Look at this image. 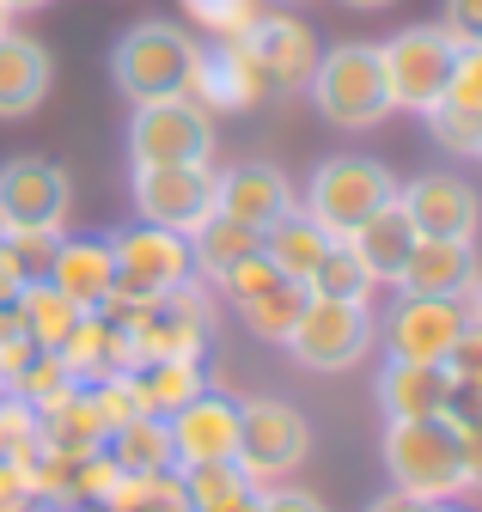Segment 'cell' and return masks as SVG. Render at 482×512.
<instances>
[{"label": "cell", "mask_w": 482, "mask_h": 512, "mask_svg": "<svg viewBox=\"0 0 482 512\" xmlns=\"http://www.w3.org/2000/svg\"><path fill=\"white\" fill-rule=\"evenodd\" d=\"M74 208V183L55 159L19 153L0 165V232H25V226H68Z\"/></svg>", "instance_id": "11"}, {"label": "cell", "mask_w": 482, "mask_h": 512, "mask_svg": "<svg viewBox=\"0 0 482 512\" xmlns=\"http://www.w3.org/2000/svg\"><path fill=\"white\" fill-rule=\"evenodd\" d=\"M110 275H116V293L104 305H153V299L177 293L184 281H196L190 238H177L165 226H147V220L110 232Z\"/></svg>", "instance_id": "4"}, {"label": "cell", "mask_w": 482, "mask_h": 512, "mask_svg": "<svg viewBox=\"0 0 482 512\" xmlns=\"http://www.w3.org/2000/svg\"><path fill=\"white\" fill-rule=\"evenodd\" d=\"M80 512H86V506H80Z\"/></svg>", "instance_id": "55"}, {"label": "cell", "mask_w": 482, "mask_h": 512, "mask_svg": "<svg viewBox=\"0 0 482 512\" xmlns=\"http://www.w3.org/2000/svg\"><path fill=\"white\" fill-rule=\"evenodd\" d=\"M141 384H147L153 415H171V409H184V403H196L208 391V366L202 360H147Z\"/></svg>", "instance_id": "30"}, {"label": "cell", "mask_w": 482, "mask_h": 512, "mask_svg": "<svg viewBox=\"0 0 482 512\" xmlns=\"http://www.w3.org/2000/svg\"><path fill=\"white\" fill-rule=\"evenodd\" d=\"M428 512H464L458 500H428Z\"/></svg>", "instance_id": "51"}, {"label": "cell", "mask_w": 482, "mask_h": 512, "mask_svg": "<svg viewBox=\"0 0 482 512\" xmlns=\"http://www.w3.org/2000/svg\"><path fill=\"white\" fill-rule=\"evenodd\" d=\"M190 98L214 116V110H232V116H245L269 98V80L257 68V55L245 37H232V43H208L196 55V80H190Z\"/></svg>", "instance_id": "13"}, {"label": "cell", "mask_w": 482, "mask_h": 512, "mask_svg": "<svg viewBox=\"0 0 482 512\" xmlns=\"http://www.w3.org/2000/svg\"><path fill=\"white\" fill-rule=\"evenodd\" d=\"M336 238L306 214V208H293V214H281L269 232H263V256H269V263L287 275V281H306L312 269H318V256L330 250Z\"/></svg>", "instance_id": "24"}, {"label": "cell", "mask_w": 482, "mask_h": 512, "mask_svg": "<svg viewBox=\"0 0 482 512\" xmlns=\"http://www.w3.org/2000/svg\"><path fill=\"white\" fill-rule=\"evenodd\" d=\"M104 452L116 470L129 476H153V470H177L171 464V433H165V415H135L123 427L104 433Z\"/></svg>", "instance_id": "26"}, {"label": "cell", "mask_w": 482, "mask_h": 512, "mask_svg": "<svg viewBox=\"0 0 482 512\" xmlns=\"http://www.w3.org/2000/svg\"><path fill=\"white\" fill-rule=\"evenodd\" d=\"M245 43H251V55H257V68H263L269 92H281V98L306 92V80H312V68H318V55H324L318 37L299 25V19H287L281 7H263L257 25L245 31Z\"/></svg>", "instance_id": "16"}, {"label": "cell", "mask_w": 482, "mask_h": 512, "mask_svg": "<svg viewBox=\"0 0 482 512\" xmlns=\"http://www.w3.org/2000/svg\"><path fill=\"white\" fill-rule=\"evenodd\" d=\"M379 409L385 421H428L452 409V372L446 366H409V360H385L379 372Z\"/></svg>", "instance_id": "20"}, {"label": "cell", "mask_w": 482, "mask_h": 512, "mask_svg": "<svg viewBox=\"0 0 482 512\" xmlns=\"http://www.w3.org/2000/svg\"><path fill=\"white\" fill-rule=\"evenodd\" d=\"M92 512H190V500H184V476H177V470L123 476V482L110 488V500L92 506Z\"/></svg>", "instance_id": "29"}, {"label": "cell", "mask_w": 482, "mask_h": 512, "mask_svg": "<svg viewBox=\"0 0 482 512\" xmlns=\"http://www.w3.org/2000/svg\"><path fill=\"white\" fill-rule=\"evenodd\" d=\"M397 208L409 214L415 238H470L476 244V226H482V202L464 177H446V171H428L415 183H397Z\"/></svg>", "instance_id": "14"}, {"label": "cell", "mask_w": 482, "mask_h": 512, "mask_svg": "<svg viewBox=\"0 0 482 512\" xmlns=\"http://www.w3.org/2000/svg\"><path fill=\"white\" fill-rule=\"evenodd\" d=\"M476 159H482V135H476Z\"/></svg>", "instance_id": "54"}, {"label": "cell", "mask_w": 482, "mask_h": 512, "mask_svg": "<svg viewBox=\"0 0 482 512\" xmlns=\"http://www.w3.org/2000/svg\"><path fill=\"white\" fill-rule=\"evenodd\" d=\"M55 61L37 37L25 31H0V116H31L49 98Z\"/></svg>", "instance_id": "21"}, {"label": "cell", "mask_w": 482, "mask_h": 512, "mask_svg": "<svg viewBox=\"0 0 482 512\" xmlns=\"http://www.w3.org/2000/svg\"><path fill=\"white\" fill-rule=\"evenodd\" d=\"M440 31H446L458 49L482 43V0H446V13H440Z\"/></svg>", "instance_id": "42"}, {"label": "cell", "mask_w": 482, "mask_h": 512, "mask_svg": "<svg viewBox=\"0 0 482 512\" xmlns=\"http://www.w3.org/2000/svg\"><path fill=\"white\" fill-rule=\"evenodd\" d=\"M293 183L275 171V165H232V171H214V214L251 226V232H269L281 214H293Z\"/></svg>", "instance_id": "17"}, {"label": "cell", "mask_w": 482, "mask_h": 512, "mask_svg": "<svg viewBox=\"0 0 482 512\" xmlns=\"http://www.w3.org/2000/svg\"><path fill=\"white\" fill-rule=\"evenodd\" d=\"M458 458H464V488L482 494V421H464L458 427Z\"/></svg>", "instance_id": "45"}, {"label": "cell", "mask_w": 482, "mask_h": 512, "mask_svg": "<svg viewBox=\"0 0 482 512\" xmlns=\"http://www.w3.org/2000/svg\"><path fill=\"white\" fill-rule=\"evenodd\" d=\"M385 470H391V488H403L415 500H452V494H464L458 427L446 415L391 421L385 427Z\"/></svg>", "instance_id": "3"}, {"label": "cell", "mask_w": 482, "mask_h": 512, "mask_svg": "<svg viewBox=\"0 0 482 512\" xmlns=\"http://www.w3.org/2000/svg\"><path fill=\"white\" fill-rule=\"evenodd\" d=\"M7 13H37V7H49V0H0Z\"/></svg>", "instance_id": "49"}, {"label": "cell", "mask_w": 482, "mask_h": 512, "mask_svg": "<svg viewBox=\"0 0 482 512\" xmlns=\"http://www.w3.org/2000/svg\"><path fill=\"white\" fill-rule=\"evenodd\" d=\"M299 311H306V287L287 281V275H281L275 287H263L257 299L238 305L245 330H251V336H263V342H287V336H293V324H299Z\"/></svg>", "instance_id": "28"}, {"label": "cell", "mask_w": 482, "mask_h": 512, "mask_svg": "<svg viewBox=\"0 0 482 512\" xmlns=\"http://www.w3.org/2000/svg\"><path fill=\"white\" fill-rule=\"evenodd\" d=\"M299 287H306L312 299H373V275L360 269V256H354L342 238L318 256V269L299 281Z\"/></svg>", "instance_id": "31"}, {"label": "cell", "mask_w": 482, "mask_h": 512, "mask_svg": "<svg viewBox=\"0 0 482 512\" xmlns=\"http://www.w3.org/2000/svg\"><path fill=\"white\" fill-rule=\"evenodd\" d=\"M129 165H214V116L196 98L135 104Z\"/></svg>", "instance_id": "8"}, {"label": "cell", "mask_w": 482, "mask_h": 512, "mask_svg": "<svg viewBox=\"0 0 482 512\" xmlns=\"http://www.w3.org/2000/svg\"><path fill=\"white\" fill-rule=\"evenodd\" d=\"M165 433H171V464L177 470L232 464V452H238V403L220 397V391H202L196 403L165 415Z\"/></svg>", "instance_id": "15"}, {"label": "cell", "mask_w": 482, "mask_h": 512, "mask_svg": "<svg viewBox=\"0 0 482 512\" xmlns=\"http://www.w3.org/2000/svg\"><path fill=\"white\" fill-rule=\"evenodd\" d=\"M257 512H324V500L306 494V488L275 482V488H257Z\"/></svg>", "instance_id": "44"}, {"label": "cell", "mask_w": 482, "mask_h": 512, "mask_svg": "<svg viewBox=\"0 0 482 512\" xmlns=\"http://www.w3.org/2000/svg\"><path fill=\"white\" fill-rule=\"evenodd\" d=\"M440 366L452 372V384H464V391H482V324H464Z\"/></svg>", "instance_id": "41"}, {"label": "cell", "mask_w": 482, "mask_h": 512, "mask_svg": "<svg viewBox=\"0 0 482 512\" xmlns=\"http://www.w3.org/2000/svg\"><path fill=\"white\" fill-rule=\"evenodd\" d=\"M177 476H184L190 512H214V506H226L238 494H251V482H245V470H238V464H196V470H177Z\"/></svg>", "instance_id": "32"}, {"label": "cell", "mask_w": 482, "mask_h": 512, "mask_svg": "<svg viewBox=\"0 0 482 512\" xmlns=\"http://www.w3.org/2000/svg\"><path fill=\"white\" fill-rule=\"evenodd\" d=\"M342 7H354V13H379V7H391V0H342Z\"/></svg>", "instance_id": "50"}, {"label": "cell", "mask_w": 482, "mask_h": 512, "mask_svg": "<svg viewBox=\"0 0 482 512\" xmlns=\"http://www.w3.org/2000/svg\"><path fill=\"white\" fill-rule=\"evenodd\" d=\"M306 92H312V104L330 128H379L391 116L385 61H379L373 43H336L330 55H318Z\"/></svg>", "instance_id": "2"}, {"label": "cell", "mask_w": 482, "mask_h": 512, "mask_svg": "<svg viewBox=\"0 0 482 512\" xmlns=\"http://www.w3.org/2000/svg\"><path fill=\"white\" fill-rule=\"evenodd\" d=\"M129 470H116L110 464V452H92V458H74V488H68V506H104L110 500V488L123 482Z\"/></svg>", "instance_id": "37"}, {"label": "cell", "mask_w": 482, "mask_h": 512, "mask_svg": "<svg viewBox=\"0 0 482 512\" xmlns=\"http://www.w3.org/2000/svg\"><path fill=\"white\" fill-rule=\"evenodd\" d=\"M367 512H428V500H415V494H403V488H391V494H379Z\"/></svg>", "instance_id": "47"}, {"label": "cell", "mask_w": 482, "mask_h": 512, "mask_svg": "<svg viewBox=\"0 0 482 512\" xmlns=\"http://www.w3.org/2000/svg\"><path fill=\"white\" fill-rule=\"evenodd\" d=\"M458 330H464L458 299H421V293H403V299L379 317V336H373V342H385V360L440 366L446 348L458 342Z\"/></svg>", "instance_id": "12"}, {"label": "cell", "mask_w": 482, "mask_h": 512, "mask_svg": "<svg viewBox=\"0 0 482 512\" xmlns=\"http://www.w3.org/2000/svg\"><path fill=\"white\" fill-rule=\"evenodd\" d=\"M257 7H293V0H257Z\"/></svg>", "instance_id": "53"}, {"label": "cell", "mask_w": 482, "mask_h": 512, "mask_svg": "<svg viewBox=\"0 0 482 512\" xmlns=\"http://www.w3.org/2000/svg\"><path fill=\"white\" fill-rule=\"evenodd\" d=\"M342 244L360 256V269L373 275V287H379V281L391 287V281L403 275V256H409V244H415V226H409V214H403L397 202H385L373 220H360Z\"/></svg>", "instance_id": "23"}, {"label": "cell", "mask_w": 482, "mask_h": 512, "mask_svg": "<svg viewBox=\"0 0 482 512\" xmlns=\"http://www.w3.org/2000/svg\"><path fill=\"white\" fill-rule=\"evenodd\" d=\"M306 458H312V427L293 403H275V397L238 403V452H232V464L245 470L251 488L287 482Z\"/></svg>", "instance_id": "6"}, {"label": "cell", "mask_w": 482, "mask_h": 512, "mask_svg": "<svg viewBox=\"0 0 482 512\" xmlns=\"http://www.w3.org/2000/svg\"><path fill=\"white\" fill-rule=\"evenodd\" d=\"M25 281H31V275L19 269V256H13L7 244H0V311H7V305H13V299L25 293Z\"/></svg>", "instance_id": "46"}, {"label": "cell", "mask_w": 482, "mask_h": 512, "mask_svg": "<svg viewBox=\"0 0 482 512\" xmlns=\"http://www.w3.org/2000/svg\"><path fill=\"white\" fill-rule=\"evenodd\" d=\"M0 244H7L19 256V269L37 281V275H49V256H55V244H62V232L55 226H25V232H0Z\"/></svg>", "instance_id": "40"}, {"label": "cell", "mask_w": 482, "mask_h": 512, "mask_svg": "<svg viewBox=\"0 0 482 512\" xmlns=\"http://www.w3.org/2000/svg\"><path fill=\"white\" fill-rule=\"evenodd\" d=\"M257 250H263V232H251V226L214 214V220H202V226L190 232V269H196L202 281H220L232 263H245V256H257Z\"/></svg>", "instance_id": "27"}, {"label": "cell", "mask_w": 482, "mask_h": 512, "mask_svg": "<svg viewBox=\"0 0 482 512\" xmlns=\"http://www.w3.org/2000/svg\"><path fill=\"white\" fill-rule=\"evenodd\" d=\"M37 445H43V433H37V409L0 391V458L25 464V458L37 452Z\"/></svg>", "instance_id": "36"}, {"label": "cell", "mask_w": 482, "mask_h": 512, "mask_svg": "<svg viewBox=\"0 0 482 512\" xmlns=\"http://www.w3.org/2000/svg\"><path fill=\"white\" fill-rule=\"evenodd\" d=\"M68 384H74V372L62 366V354H31L13 378H7V397H19V403H31V409H43L55 391H68Z\"/></svg>", "instance_id": "33"}, {"label": "cell", "mask_w": 482, "mask_h": 512, "mask_svg": "<svg viewBox=\"0 0 482 512\" xmlns=\"http://www.w3.org/2000/svg\"><path fill=\"white\" fill-rule=\"evenodd\" d=\"M55 293H68L80 311H104V299L116 293V275H110V238H68L55 244L49 256V275H43Z\"/></svg>", "instance_id": "19"}, {"label": "cell", "mask_w": 482, "mask_h": 512, "mask_svg": "<svg viewBox=\"0 0 482 512\" xmlns=\"http://www.w3.org/2000/svg\"><path fill=\"white\" fill-rule=\"evenodd\" d=\"M135 214L190 238L214 220V165H135Z\"/></svg>", "instance_id": "10"}, {"label": "cell", "mask_w": 482, "mask_h": 512, "mask_svg": "<svg viewBox=\"0 0 482 512\" xmlns=\"http://www.w3.org/2000/svg\"><path fill=\"white\" fill-rule=\"evenodd\" d=\"M373 336H379V317L367 299H312L306 293V311H299V324L281 348L306 372H348L373 354Z\"/></svg>", "instance_id": "5"}, {"label": "cell", "mask_w": 482, "mask_h": 512, "mask_svg": "<svg viewBox=\"0 0 482 512\" xmlns=\"http://www.w3.org/2000/svg\"><path fill=\"white\" fill-rule=\"evenodd\" d=\"M13 317H19V330L31 336V348H43V354H55V348H62L68 342V330L80 324V305L68 299V293H55L43 275L37 281H25V293L13 299Z\"/></svg>", "instance_id": "25"}, {"label": "cell", "mask_w": 482, "mask_h": 512, "mask_svg": "<svg viewBox=\"0 0 482 512\" xmlns=\"http://www.w3.org/2000/svg\"><path fill=\"white\" fill-rule=\"evenodd\" d=\"M0 31H13V13H7V7H0Z\"/></svg>", "instance_id": "52"}, {"label": "cell", "mask_w": 482, "mask_h": 512, "mask_svg": "<svg viewBox=\"0 0 482 512\" xmlns=\"http://www.w3.org/2000/svg\"><path fill=\"white\" fill-rule=\"evenodd\" d=\"M476 244L470 238H415L403 256V275L391 281L397 293H421V299H458L476 281Z\"/></svg>", "instance_id": "18"}, {"label": "cell", "mask_w": 482, "mask_h": 512, "mask_svg": "<svg viewBox=\"0 0 482 512\" xmlns=\"http://www.w3.org/2000/svg\"><path fill=\"white\" fill-rule=\"evenodd\" d=\"M385 202H397V177H391L379 159H360V153L324 159V165L312 171V189H306V214H312L330 238H348L360 220H373Z\"/></svg>", "instance_id": "7"}, {"label": "cell", "mask_w": 482, "mask_h": 512, "mask_svg": "<svg viewBox=\"0 0 482 512\" xmlns=\"http://www.w3.org/2000/svg\"><path fill=\"white\" fill-rule=\"evenodd\" d=\"M428 135H434L440 153H452V159H476L482 116H470V110H458V104H434V110H428Z\"/></svg>", "instance_id": "35"}, {"label": "cell", "mask_w": 482, "mask_h": 512, "mask_svg": "<svg viewBox=\"0 0 482 512\" xmlns=\"http://www.w3.org/2000/svg\"><path fill=\"white\" fill-rule=\"evenodd\" d=\"M275 281H281V269H275L269 256L257 250V256H245V263H232V269H226V275H220L214 287H220V293L232 299V311H238L245 299H257V293H263V287H275Z\"/></svg>", "instance_id": "38"}, {"label": "cell", "mask_w": 482, "mask_h": 512, "mask_svg": "<svg viewBox=\"0 0 482 512\" xmlns=\"http://www.w3.org/2000/svg\"><path fill=\"white\" fill-rule=\"evenodd\" d=\"M214 512H257V488L238 494V500H226V506H214Z\"/></svg>", "instance_id": "48"}, {"label": "cell", "mask_w": 482, "mask_h": 512, "mask_svg": "<svg viewBox=\"0 0 482 512\" xmlns=\"http://www.w3.org/2000/svg\"><path fill=\"white\" fill-rule=\"evenodd\" d=\"M184 13L196 31H208L214 43H232V37H245L257 25V0H184Z\"/></svg>", "instance_id": "34"}, {"label": "cell", "mask_w": 482, "mask_h": 512, "mask_svg": "<svg viewBox=\"0 0 482 512\" xmlns=\"http://www.w3.org/2000/svg\"><path fill=\"white\" fill-rule=\"evenodd\" d=\"M440 104H458V110L482 116V43L458 49V61H452V80H446V98H440Z\"/></svg>", "instance_id": "39"}, {"label": "cell", "mask_w": 482, "mask_h": 512, "mask_svg": "<svg viewBox=\"0 0 482 512\" xmlns=\"http://www.w3.org/2000/svg\"><path fill=\"white\" fill-rule=\"evenodd\" d=\"M37 433L49 452H62V458H92L104 452V421L92 409V391L86 384H68V391H55L43 409H37Z\"/></svg>", "instance_id": "22"}, {"label": "cell", "mask_w": 482, "mask_h": 512, "mask_svg": "<svg viewBox=\"0 0 482 512\" xmlns=\"http://www.w3.org/2000/svg\"><path fill=\"white\" fill-rule=\"evenodd\" d=\"M196 55H202V43H196L184 25L147 19V25H135V31L116 37V49H110V80H116V92H123L129 104L190 98Z\"/></svg>", "instance_id": "1"}, {"label": "cell", "mask_w": 482, "mask_h": 512, "mask_svg": "<svg viewBox=\"0 0 482 512\" xmlns=\"http://www.w3.org/2000/svg\"><path fill=\"white\" fill-rule=\"evenodd\" d=\"M0 512H43V500L31 494V482L13 458H0Z\"/></svg>", "instance_id": "43"}, {"label": "cell", "mask_w": 482, "mask_h": 512, "mask_svg": "<svg viewBox=\"0 0 482 512\" xmlns=\"http://www.w3.org/2000/svg\"><path fill=\"white\" fill-rule=\"evenodd\" d=\"M379 61H385L391 110H415V116H428V110L446 98V80H452L458 43H452L440 25H409V31H397L391 43H379Z\"/></svg>", "instance_id": "9"}]
</instances>
